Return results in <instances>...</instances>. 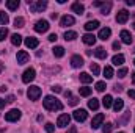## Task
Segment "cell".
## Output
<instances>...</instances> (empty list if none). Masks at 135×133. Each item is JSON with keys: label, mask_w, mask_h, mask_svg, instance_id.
<instances>
[{"label": "cell", "mask_w": 135, "mask_h": 133, "mask_svg": "<svg viewBox=\"0 0 135 133\" xmlns=\"http://www.w3.org/2000/svg\"><path fill=\"white\" fill-rule=\"evenodd\" d=\"M57 38H58L57 34H55V33H52L50 36H49V41H50V42H54V41H57Z\"/></svg>", "instance_id": "obj_45"}, {"label": "cell", "mask_w": 135, "mask_h": 133, "mask_svg": "<svg viewBox=\"0 0 135 133\" xmlns=\"http://www.w3.org/2000/svg\"><path fill=\"white\" fill-rule=\"evenodd\" d=\"M126 3H127V5H129V6H134V5H135V2H134V0H127V2H126Z\"/></svg>", "instance_id": "obj_51"}, {"label": "cell", "mask_w": 135, "mask_h": 133, "mask_svg": "<svg viewBox=\"0 0 135 133\" xmlns=\"http://www.w3.org/2000/svg\"><path fill=\"white\" fill-rule=\"evenodd\" d=\"M132 83H134V85H135V72H134V74H132Z\"/></svg>", "instance_id": "obj_54"}, {"label": "cell", "mask_w": 135, "mask_h": 133, "mask_svg": "<svg viewBox=\"0 0 135 133\" xmlns=\"http://www.w3.org/2000/svg\"><path fill=\"white\" fill-rule=\"evenodd\" d=\"M119 49H121V42H118V41L113 42V50H119Z\"/></svg>", "instance_id": "obj_42"}, {"label": "cell", "mask_w": 135, "mask_h": 133, "mask_svg": "<svg viewBox=\"0 0 135 133\" xmlns=\"http://www.w3.org/2000/svg\"><path fill=\"white\" fill-rule=\"evenodd\" d=\"M88 108H90V110H93V111H96V110L99 108V100L94 99V97H93L91 100H88Z\"/></svg>", "instance_id": "obj_28"}, {"label": "cell", "mask_w": 135, "mask_h": 133, "mask_svg": "<svg viewBox=\"0 0 135 133\" xmlns=\"http://www.w3.org/2000/svg\"><path fill=\"white\" fill-rule=\"evenodd\" d=\"M119 36H121V41H123L124 44H132V34L129 33L127 30H123Z\"/></svg>", "instance_id": "obj_17"}, {"label": "cell", "mask_w": 135, "mask_h": 133, "mask_svg": "<svg viewBox=\"0 0 135 133\" xmlns=\"http://www.w3.org/2000/svg\"><path fill=\"white\" fill-rule=\"evenodd\" d=\"M105 88H107L105 81H98V83H96V91H99V93H104V91H105Z\"/></svg>", "instance_id": "obj_36"}, {"label": "cell", "mask_w": 135, "mask_h": 133, "mask_svg": "<svg viewBox=\"0 0 135 133\" xmlns=\"http://www.w3.org/2000/svg\"><path fill=\"white\" fill-rule=\"evenodd\" d=\"M52 52H54V57H57V58H61V57L65 55V49H63L61 45H55V47L52 49Z\"/></svg>", "instance_id": "obj_21"}, {"label": "cell", "mask_w": 135, "mask_h": 133, "mask_svg": "<svg viewBox=\"0 0 135 133\" xmlns=\"http://www.w3.org/2000/svg\"><path fill=\"white\" fill-rule=\"evenodd\" d=\"M112 103H113V97L112 96H104V99H102V105H104V108H110L112 106Z\"/></svg>", "instance_id": "obj_27"}, {"label": "cell", "mask_w": 135, "mask_h": 133, "mask_svg": "<svg viewBox=\"0 0 135 133\" xmlns=\"http://www.w3.org/2000/svg\"><path fill=\"white\" fill-rule=\"evenodd\" d=\"M16 60H17V63H19V64H25V63H28L30 55H28L25 50H19V52H17V55H16Z\"/></svg>", "instance_id": "obj_7"}, {"label": "cell", "mask_w": 135, "mask_h": 133, "mask_svg": "<svg viewBox=\"0 0 135 133\" xmlns=\"http://www.w3.org/2000/svg\"><path fill=\"white\" fill-rule=\"evenodd\" d=\"M134 64H135V61H134Z\"/></svg>", "instance_id": "obj_58"}, {"label": "cell", "mask_w": 135, "mask_h": 133, "mask_svg": "<svg viewBox=\"0 0 135 133\" xmlns=\"http://www.w3.org/2000/svg\"><path fill=\"white\" fill-rule=\"evenodd\" d=\"M66 133H77V127H74V125H72V127H69Z\"/></svg>", "instance_id": "obj_44"}, {"label": "cell", "mask_w": 135, "mask_h": 133, "mask_svg": "<svg viewBox=\"0 0 135 133\" xmlns=\"http://www.w3.org/2000/svg\"><path fill=\"white\" fill-rule=\"evenodd\" d=\"M119 133H124V132H119Z\"/></svg>", "instance_id": "obj_57"}, {"label": "cell", "mask_w": 135, "mask_h": 133, "mask_svg": "<svg viewBox=\"0 0 135 133\" xmlns=\"http://www.w3.org/2000/svg\"><path fill=\"white\" fill-rule=\"evenodd\" d=\"M44 129H46V132H47V133H54V130H55V125H54L52 122H47Z\"/></svg>", "instance_id": "obj_38"}, {"label": "cell", "mask_w": 135, "mask_h": 133, "mask_svg": "<svg viewBox=\"0 0 135 133\" xmlns=\"http://www.w3.org/2000/svg\"><path fill=\"white\" fill-rule=\"evenodd\" d=\"M71 96H72V94H71V91H65V97H66V99H69Z\"/></svg>", "instance_id": "obj_50"}, {"label": "cell", "mask_w": 135, "mask_h": 133, "mask_svg": "<svg viewBox=\"0 0 135 133\" xmlns=\"http://www.w3.org/2000/svg\"><path fill=\"white\" fill-rule=\"evenodd\" d=\"M123 108H124V102H123L121 99H116L115 102H113V110H115L116 113H119Z\"/></svg>", "instance_id": "obj_25"}, {"label": "cell", "mask_w": 135, "mask_h": 133, "mask_svg": "<svg viewBox=\"0 0 135 133\" xmlns=\"http://www.w3.org/2000/svg\"><path fill=\"white\" fill-rule=\"evenodd\" d=\"M5 105H6V100L0 99V108H5Z\"/></svg>", "instance_id": "obj_49"}, {"label": "cell", "mask_w": 135, "mask_h": 133, "mask_svg": "<svg viewBox=\"0 0 135 133\" xmlns=\"http://www.w3.org/2000/svg\"><path fill=\"white\" fill-rule=\"evenodd\" d=\"M2 69H3V64H0V72H2Z\"/></svg>", "instance_id": "obj_55"}, {"label": "cell", "mask_w": 135, "mask_h": 133, "mask_svg": "<svg viewBox=\"0 0 135 133\" xmlns=\"http://www.w3.org/2000/svg\"><path fill=\"white\" fill-rule=\"evenodd\" d=\"M52 91H54V93H57V94H58V93H61V88H60V86H58V85H57V86H52Z\"/></svg>", "instance_id": "obj_43"}, {"label": "cell", "mask_w": 135, "mask_h": 133, "mask_svg": "<svg viewBox=\"0 0 135 133\" xmlns=\"http://www.w3.org/2000/svg\"><path fill=\"white\" fill-rule=\"evenodd\" d=\"M75 38H77V33H75V32H66V33H65V39H66V41H74Z\"/></svg>", "instance_id": "obj_34"}, {"label": "cell", "mask_w": 135, "mask_h": 133, "mask_svg": "<svg viewBox=\"0 0 135 133\" xmlns=\"http://www.w3.org/2000/svg\"><path fill=\"white\" fill-rule=\"evenodd\" d=\"M79 93H80V96L88 97V96L91 94V88H88V86H82V88H79Z\"/></svg>", "instance_id": "obj_31"}, {"label": "cell", "mask_w": 135, "mask_h": 133, "mask_svg": "<svg viewBox=\"0 0 135 133\" xmlns=\"http://www.w3.org/2000/svg\"><path fill=\"white\" fill-rule=\"evenodd\" d=\"M110 9H112V2H107V3H104V5L101 6V14L107 16V14L110 13Z\"/></svg>", "instance_id": "obj_29"}, {"label": "cell", "mask_w": 135, "mask_h": 133, "mask_svg": "<svg viewBox=\"0 0 135 133\" xmlns=\"http://www.w3.org/2000/svg\"><path fill=\"white\" fill-rule=\"evenodd\" d=\"M102 121H104V114H102V113L96 114V116L93 117V121H91V127H93V129H99V125L102 124Z\"/></svg>", "instance_id": "obj_14"}, {"label": "cell", "mask_w": 135, "mask_h": 133, "mask_svg": "<svg viewBox=\"0 0 135 133\" xmlns=\"http://www.w3.org/2000/svg\"><path fill=\"white\" fill-rule=\"evenodd\" d=\"M8 21H9L8 14H6L5 11H0V24H2V25H6V24H8Z\"/></svg>", "instance_id": "obj_33"}, {"label": "cell", "mask_w": 135, "mask_h": 133, "mask_svg": "<svg viewBox=\"0 0 135 133\" xmlns=\"http://www.w3.org/2000/svg\"><path fill=\"white\" fill-rule=\"evenodd\" d=\"M104 5V2H101V0H98V2H93V6H102Z\"/></svg>", "instance_id": "obj_48"}, {"label": "cell", "mask_w": 135, "mask_h": 133, "mask_svg": "<svg viewBox=\"0 0 135 133\" xmlns=\"http://www.w3.org/2000/svg\"><path fill=\"white\" fill-rule=\"evenodd\" d=\"M110 34H112V30L105 27V28H101V30H99L98 38H99V39H102V41H107V39L110 38Z\"/></svg>", "instance_id": "obj_16"}, {"label": "cell", "mask_w": 135, "mask_h": 133, "mask_svg": "<svg viewBox=\"0 0 135 133\" xmlns=\"http://www.w3.org/2000/svg\"><path fill=\"white\" fill-rule=\"evenodd\" d=\"M71 8H72V11H74L75 14H79V16H80V14H83V11H85V6H83L82 3H79V2L72 3V6H71Z\"/></svg>", "instance_id": "obj_18"}, {"label": "cell", "mask_w": 135, "mask_h": 133, "mask_svg": "<svg viewBox=\"0 0 135 133\" xmlns=\"http://www.w3.org/2000/svg\"><path fill=\"white\" fill-rule=\"evenodd\" d=\"M127 19H129V13H127L126 9H121V11L116 14V22H118V24H126Z\"/></svg>", "instance_id": "obj_11"}, {"label": "cell", "mask_w": 135, "mask_h": 133, "mask_svg": "<svg viewBox=\"0 0 135 133\" xmlns=\"http://www.w3.org/2000/svg\"><path fill=\"white\" fill-rule=\"evenodd\" d=\"M112 63H113L115 66H121V64L124 63V55H121V53L115 55V57L112 58Z\"/></svg>", "instance_id": "obj_22"}, {"label": "cell", "mask_w": 135, "mask_h": 133, "mask_svg": "<svg viewBox=\"0 0 135 133\" xmlns=\"http://www.w3.org/2000/svg\"><path fill=\"white\" fill-rule=\"evenodd\" d=\"M69 122H71V116H69V114H61V116L57 119V125H58L60 129H65L66 125H69Z\"/></svg>", "instance_id": "obj_9"}, {"label": "cell", "mask_w": 135, "mask_h": 133, "mask_svg": "<svg viewBox=\"0 0 135 133\" xmlns=\"http://www.w3.org/2000/svg\"><path fill=\"white\" fill-rule=\"evenodd\" d=\"M127 94H129V97H131V99H135V91H134V89L127 91Z\"/></svg>", "instance_id": "obj_47"}, {"label": "cell", "mask_w": 135, "mask_h": 133, "mask_svg": "<svg viewBox=\"0 0 135 133\" xmlns=\"http://www.w3.org/2000/svg\"><path fill=\"white\" fill-rule=\"evenodd\" d=\"M49 22L47 21H44V19H41V21H38L36 24H35V32H38V33H46L47 30H49Z\"/></svg>", "instance_id": "obj_4"}, {"label": "cell", "mask_w": 135, "mask_h": 133, "mask_svg": "<svg viewBox=\"0 0 135 133\" xmlns=\"http://www.w3.org/2000/svg\"><path fill=\"white\" fill-rule=\"evenodd\" d=\"M6 8L11 9V11L17 9V8H19V0H8V2H6Z\"/></svg>", "instance_id": "obj_26"}, {"label": "cell", "mask_w": 135, "mask_h": 133, "mask_svg": "<svg viewBox=\"0 0 135 133\" xmlns=\"http://www.w3.org/2000/svg\"><path fill=\"white\" fill-rule=\"evenodd\" d=\"M28 8L32 13H41L47 8V2L46 0H36V2H30L28 0Z\"/></svg>", "instance_id": "obj_2"}, {"label": "cell", "mask_w": 135, "mask_h": 133, "mask_svg": "<svg viewBox=\"0 0 135 133\" xmlns=\"http://www.w3.org/2000/svg\"><path fill=\"white\" fill-rule=\"evenodd\" d=\"M134 30H135V24H134Z\"/></svg>", "instance_id": "obj_56"}, {"label": "cell", "mask_w": 135, "mask_h": 133, "mask_svg": "<svg viewBox=\"0 0 135 133\" xmlns=\"http://www.w3.org/2000/svg\"><path fill=\"white\" fill-rule=\"evenodd\" d=\"M80 81L85 83V85H88V83L93 81V77H91L90 74H86V72H82V74H80Z\"/></svg>", "instance_id": "obj_23"}, {"label": "cell", "mask_w": 135, "mask_h": 133, "mask_svg": "<svg viewBox=\"0 0 135 133\" xmlns=\"http://www.w3.org/2000/svg\"><path fill=\"white\" fill-rule=\"evenodd\" d=\"M42 105L49 111H60V110H63V103L57 97H54V96H46L44 100H42Z\"/></svg>", "instance_id": "obj_1"}, {"label": "cell", "mask_w": 135, "mask_h": 133, "mask_svg": "<svg viewBox=\"0 0 135 133\" xmlns=\"http://www.w3.org/2000/svg\"><path fill=\"white\" fill-rule=\"evenodd\" d=\"M14 102V96H8L6 97V103H13Z\"/></svg>", "instance_id": "obj_46"}, {"label": "cell", "mask_w": 135, "mask_h": 133, "mask_svg": "<svg viewBox=\"0 0 135 133\" xmlns=\"http://www.w3.org/2000/svg\"><path fill=\"white\" fill-rule=\"evenodd\" d=\"M5 119H6L8 122H16V121L21 119V111H19V110H9V111L5 114Z\"/></svg>", "instance_id": "obj_5"}, {"label": "cell", "mask_w": 135, "mask_h": 133, "mask_svg": "<svg viewBox=\"0 0 135 133\" xmlns=\"http://www.w3.org/2000/svg\"><path fill=\"white\" fill-rule=\"evenodd\" d=\"M90 69H91V72H93V77H94V75H99V72H101V69H99V66H98L96 63H91Z\"/></svg>", "instance_id": "obj_35"}, {"label": "cell", "mask_w": 135, "mask_h": 133, "mask_svg": "<svg viewBox=\"0 0 135 133\" xmlns=\"http://www.w3.org/2000/svg\"><path fill=\"white\" fill-rule=\"evenodd\" d=\"M126 74H127V67H121V69L118 70V77H119V78H124Z\"/></svg>", "instance_id": "obj_40"}, {"label": "cell", "mask_w": 135, "mask_h": 133, "mask_svg": "<svg viewBox=\"0 0 135 133\" xmlns=\"http://www.w3.org/2000/svg\"><path fill=\"white\" fill-rule=\"evenodd\" d=\"M27 96L30 100H38L41 97V88L39 86H30L27 91Z\"/></svg>", "instance_id": "obj_3"}, {"label": "cell", "mask_w": 135, "mask_h": 133, "mask_svg": "<svg viewBox=\"0 0 135 133\" xmlns=\"http://www.w3.org/2000/svg\"><path fill=\"white\" fill-rule=\"evenodd\" d=\"M71 64H72V67H82L83 66V58L80 55H74L71 58Z\"/></svg>", "instance_id": "obj_15"}, {"label": "cell", "mask_w": 135, "mask_h": 133, "mask_svg": "<svg viewBox=\"0 0 135 133\" xmlns=\"http://www.w3.org/2000/svg\"><path fill=\"white\" fill-rule=\"evenodd\" d=\"M113 75H115V74H113V67H112V66H105V67H104V77H105L107 80H108V78H112Z\"/></svg>", "instance_id": "obj_30"}, {"label": "cell", "mask_w": 135, "mask_h": 133, "mask_svg": "<svg viewBox=\"0 0 135 133\" xmlns=\"http://www.w3.org/2000/svg\"><path fill=\"white\" fill-rule=\"evenodd\" d=\"M75 24V19L72 17V16H63L61 17V21H60V27H63V28H66V27H71V25H74Z\"/></svg>", "instance_id": "obj_10"}, {"label": "cell", "mask_w": 135, "mask_h": 133, "mask_svg": "<svg viewBox=\"0 0 135 133\" xmlns=\"http://www.w3.org/2000/svg\"><path fill=\"white\" fill-rule=\"evenodd\" d=\"M72 116H74V119H75L77 122H83V121L86 119L88 113H86V110H82V108H80V110H75Z\"/></svg>", "instance_id": "obj_8"}, {"label": "cell", "mask_w": 135, "mask_h": 133, "mask_svg": "<svg viewBox=\"0 0 135 133\" xmlns=\"http://www.w3.org/2000/svg\"><path fill=\"white\" fill-rule=\"evenodd\" d=\"M50 17H52V19H57V17H58V14H57V13H52V14H50Z\"/></svg>", "instance_id": "obj_52"}, {"label": "cell", "mask_w": 135, "mask_h": 133, "mask_svg": "<svg viewBox=\"0 0 135 133\" xmlns=\"http://www.w3.org/2000/svg\"><path fill=\"white\" fill-rule=\"evenodd\" d=\"M11 44H13V45H16V47H19V45H21V44H22V36H21V34H13V36H11Z\"/></svg>", "instance_id": "obj_24"}, {"label": "cell", "mask_w": 135, "mask_h": 133, "mask_svg": "<svg viewBox=\"0 0 135 133\" xmlns=\"http://www.w3.org/2000/svg\"><path fill=\"white\" fill-rule=\"evenodd\" d=\"M82 41H83L86 45H94V44H96V36L91 34V33H86V34L82 36Z\"/></svg>", "instance_id": "obj_12"}, {"label": "cell", "mask_w": 135, "mask_h": 133, "mask_svg": "<svg viewBox=\"0 0 135 133\" xmlns=\"http://www.w3.org/2000/svg\"><path fill=\"white\" fill-rule=\"evenodd\" d=\"M35 77H36V72H35L33 67L25 69V72L22 74V81H24V83H30V81L35 80Z\"/></svg>", "instance_id": "obj_6"}, {"label": "cell", "mask_w": 135, "mask_h": 133, "mask_svg": "<svg viewBox=\"0 0 135 133\" xmlns=\"http://www.w3.org/2000/svg\"><path fill=\"white\" fill-rule=\"evenodd\" d=\"M6 89H8V88H6V86H5V85H3V86H2V88H0V91H2V93H5V91H6Z\"/></svg>", "instance_id": "obj_53"}, {"label": "cell", "mask_w": 135, "mask_h": 133, "mask_svg": "<svg viewBox=\"0 0 135 133\" xmlns=\"http://www.w3.org/2000/svg\"><path fill=\"white\" fill-rule=\"evenodd\" d=\"M77 103H79V99H77V97H72V96L69 97V105L74 106V105H77Z\"/></svg>", "instance_id": "obj_41"}, {"label": "cell", "mask_w": 135, "mask_h": 133, "mask_svg": "<svg viewBox=\"0 0 135 133\" xmlns=\"http://www.w3.org/2000/svg\"><path fill=\"white\" fill-rule=\"evenodd\" d=\"M94 55H96V58H99V60H105V58H107V50H105L104 47H98V49L94 50Z\"/></svg>", "instance_id": "obj_20"}, {"label": "cell", "mask_w": 135, "mask_h": 133, "mask_svg": "<svg viewBox=\"0 0 135 133\" xmlns=\"http://www.w3.org/2000/svg\"><path fill=\"white\" fill-rule=\"evenodd\" d=\"M112 130H113V124H112V122H107V124L102 127V133H110Z\"/></svg>", "instance_id": "obj_37"}, {"label": "cell", "mask_w": 135, "mask_h": 133, "mask_svg": "<svg viewBox=\"0 0 135 133\" xmlns=\"http://www.w3.org/2000/svg\"><path fill=\"white\" fill-rule=\"evenodd\" d=\"M8 36V30L3 27V28H0V41H5V38Z\"/></svg>", "instance_id": "obj_39"}, {"label": "cell", "mask_w": 135, "mask_h": 133, "mask_svg": "<svg viewBox=\"0 0 135 133\" xmlns=\"http://www.w3.org/2000/svg\"><path fill=\"white\" fill-rule=\"evenodd\" d=\"M25 45H27L28 49H36V47H38V39L33 38V36H28V38L25 39Z\"/></svg>", "instance_id": "obj_19"}, {"label": "cell", "mask_w": 135, "mask_h": 133, "mask_svg": "<svg viewBox=\"0 0 135 133\" xmlns=\"http://www.w3.org/2000/svg\"><path fill=\"white\" fill-rule=\"evenodd\" d=\"M24 25H25V19L24 17H16L14 19V27L16 28H22Z\"/></svg>", "instance_id": "obj_32"}, {"label": "cell", "mask_w": 135, "mask_h": 133, "mask_svg": "<svg viewBox=\"0 0 135 133\" xmlns=\"http://www.w3.org/2000/svg\"><path fill=\"white\" fill-rule=\"evenodd\" d=\"M99 21H88L83 27H85V30L86 32H93V30H96V28H99Z\"/></svg>", "instance_id": "obj_13"}]
</instances>
